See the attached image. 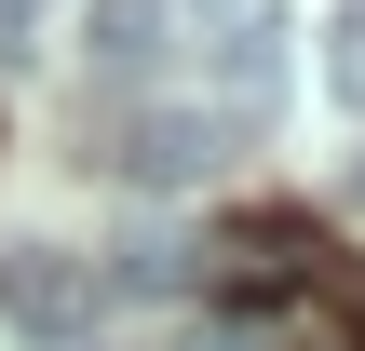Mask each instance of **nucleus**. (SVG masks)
Listing matches in <instances>:
<instances>
[{
    "label": "nucleus",
    "mask_w": 365,
    "mask_h": 351,
    "mask_svg": "<svg viewBox=\"0 0 365 351\" xmlns=\"http://www.w3.org/2000/svg\"><path fill=\"white\" fill-rule=\"evenodd\" d=\"M217 257H230V284H298L325 243H312V216H284V203H271V216H230V230H217Z\"/></svg>",
    "instance_id": "obj_5"
},
{
    "label": "nucleus",
    "mask_w": 365,
    "mask_h": 351,
    "mask_svg": "<svg viewBox=\"0 0 365 351\" xmlns=\"http://www.w3.org/2000/svg\"><path fill=\"white\" fill-rule=\"evenodd\" d=\"M352 203H365V162H352Z\"/></svg>",
    "instance_id": "obj_9"
},
{
    "label": "nucleus",
    "mask_w": 365,
    "mask_h": 351,
    "mask_svg": "<svg viewBox=\"0 0 365 351\" xmlns=\"http://www.w3.org/2000/svg\"><path fill=\"white\" fill-rule=\"evenodd\" d=\"M41 27H54V0H0V68H27V54H41Z\"/></svg>",
    "instance_id": "obj_8"
},
{
    "label": "nucleus",
    "mask_w": 365,
    "mask_h": 351,
    "mask_svg": "<svg viewBox=\"0 0 365 351\" xmlns=\"http://www.w3.org/2000/svg\"><path fill=\"white\" fill-rule=\"evenodd\" d=\"M217 14H244V0H217Z\"/></svg>",
    "instance_id": "obj_10"
},
{
    "label": "nucleus",
    "mask_w": 365,
    "mask_h": 351,
    "mask_svg": "<svg viewBox=\"0 0 365 351\" xmlns=\"http://www.w3.org/2000/svg\"><path fill=\"white\" fill-rule=\"evenodd\" d=\"M81 54H95V108H122V95H149V81L176 68V0H95V27H81Z\"/></svg>",
    "instance_id": "obj_4"
},
{
    "label": "nucleus",
    "mask_w": 365,
    "mask_h": 351,
    "mask_svg": "<svg viewBox=\"0 0 365 351\" xmlns=\"http://www.w3.org/2000/svg\"><path fill=\"white\" fill-rule=\"evenodd\" d=\"M81 162L122 176V189H203L230 162V135L190 108V95H122V108H81Z\"/></svg>",
    "instance_id": "obj_1"
},
{
    "label": "nucleus",
    "mask_w": 365,
    "mask_h": 351,
    "mask_svg": "<svg viewBox=\"0 0 365 351\" xmlns=\"http://www.w3.org/2000/svg\"><path fill=\"white\" fill-rule=\"evenodd\" d=\"M108 284H122V298H176V284H190V257H176L163 230H135V243H122V271H95V298H108Z\"/></svg>",
    "instance_id": "obj_6"
},
{
    "label": "nucleus",
    "mask_w": 365,
    "mask_h": 351,
    "mask_svg": "<svg viewBox=\"0 0 365 351\" xmlns=\"http://www.w3.org/2000/svg\"><path fill=\"white\" fill-rule=\"evenodd\" d=\"M217 135H271L284 122V14L271 0H244V14H217V41H203V95H190Z\"/></svg>",
    "instance_id": "obj_2"
},
{
    "label": "nucleus",
    "mask_w": 365,
    "mask_h": 351,
    "mask_svg": "<svg viewBox=\"0 0 365 351\" xmlns=\"http://www.w3.org/2000/svg\"><path fill=\"white\" fill-rule=\"evenodd\" d=\"M325 81H339V108H365V0H339V27H325Z\"/></svg>",
    "instance_id": "obj_7"
},
{
    "label": "nucleus",
    "mask_w": 365,
    "mask_h": 351,
    "mask_svg": "<svg viewBox=\"0 0 365 351\" xmlns=\"http://www.w3.org/2000/svg\"><path fill=\"white\" fill-rule=\"evenodd\" d=\"M0 311L27 325V351H81V325H95V257H68V243H0Z\"/></svg>",
    "instance_id": "obj_3"
}]
</instances>
